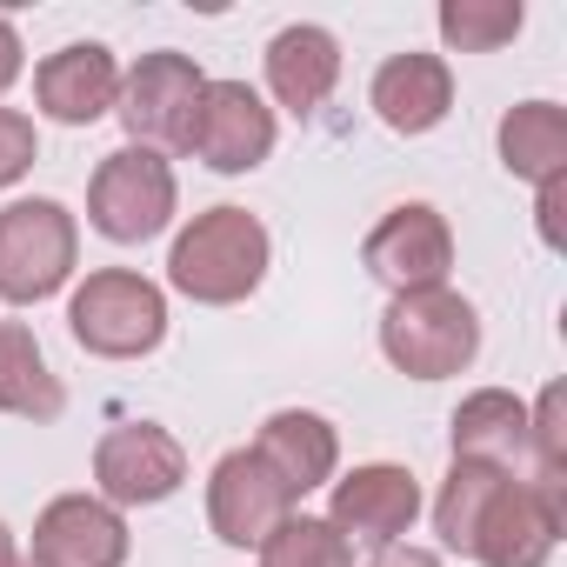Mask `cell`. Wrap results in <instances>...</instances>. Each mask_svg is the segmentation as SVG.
Here are the masks:
<instances>
[{
    "label": "cell",
    "instance_id": "obj_1",
    "mask_svg": "<svg viewBox=\"0 0 567 567\" xmlns=\"http://www.w3.org/2000/svg\"><path fill=\"white\" fill-rule=\"evenodd\" d=\"M434 534L481 567H540L560 540V487L454 461L434 501Z\"/></svg>",
    "mask_w": 567,
    "mask_h": 567
},
{
    "label": "cell",
    "instance_id": "obj_2",
    "mask_svg": "<svg viewBox=\"0 0 567 567\" xmlns=\"http://www.w3.org/2000/svg\"><path fill=\"white\" fill-rule=\"evenodd\" d=\"M267 227L247 214V207H207L194 214V227L174 240L167 254V280L200 301V308H234L260 288V274H267Z\"/></svg>",
    "mask_w": 567,
    "mask_h": 567
},
{
    "label": "cell",
    "instance_id": "obj_3",
    "mask_svg": "<svg viewBox=\"0 0 567 567\" xmlns=\"http://www.w3.org/2000/svg\"><path fill=\"white\" fill-rule=\"evenodd\" d=\"M381 354L408 381H447L481 354V315L454 288L394 295L388 315H381Z\"/></svg>",
    "mask_w": 567,
    "mask_h": 567
},
{
    "label": "cell",
    "instance_id": "obj_4",
    "mask_svg": "<svg viewBox=\"0 0 567 567\" xmlns=\"http://www.w3.org/2000/svg\"><path fill=\"white\" fill-rule=\"evenodd\" d=\"M68 328L87 354L101 361H134V354H154L161 334H167V295L154 280L127 274V267H101L87 274V288L68 301Z\"/></svg>",
    "mask_w": 567,
    "mask_h": 567
},
{
    "label": "cell",
    "instance_id": "obj_5",
    "mask_svg": "<svg viewBox=\"0 0 567 567\" xmlns=\"http://www.w3.org/2000/svg\"><path fill=\"white\" fill-rule=\"evenodd\" d=\"M81 227L61 200H14L0 207V301L34 308L61 295V280L74 274Z\"/></svg>",
    "mask_w": 567,
    "mask_h": 567
},
{
    "label": "cell",
    "instance_id": "obj_6",
    "mask_svg": "<svg viewBox=\"0 0 567 567\" xmlns=\"http://www.w3.org/2000/svg\"><path fill=\"white\" fill-rule=\"evenodd\" d=\"M200 94H207V74H200L187 54L161 48V54H141V61L121 74L114 114H121V127L134 134V147H147V154H161V147L181 154V147L194 141Z\"/></svg>",
    "mask_w": 567,
    "mask_h": 567
},
{
    "label": "cell",
    "instance_id": "obj_7",
    "mask_svg": "<svg viewBox=\"0 0 567 567\" xmlns=\"http://www.w3.org/2000/svg\"><path fill=\"white\" fill-rule=\"evenodd\" d=\"M87 220L121 240V247H141L154 240L167 220H174V167L147 147H114L101 167H94V187H87Z\"/></svg>",
    "mask_w": 567,
    "mask_h": 567
},
{
    "label": "cell",
    "instance_id": "obj_8",
    "mask_svg": "<svg viewBox=\"0 0 567 567\" xmlns=\"http://www.w3.org/2000/svg\"><path fill=\"white\" fill-rule=\"evenodd\" d=\"M94 481L107 507H154L187 481V447L154 421H121L94 447Z\"/></svg>",
    "mask_w": 567,
    "mask_h": 567
},
{
    "label": "cell",
    "instance_id": "obj_9",
    "mask_svg": "<svg viewBox=\"0 0 567 567\" xmlns=\"http://www.w3.org/2000/svg\"><path fill=\"white\" fill-rule=\"evenodd\" d=\"M361 260H368V274L381 280L388 295H421V288H441V280H447V267H454V234H447L441 207L408 200V207H394V214L368 234Z\"/></svg>",
    "mask_w": 567,
    "mask_h": 567
},
{
    "label": "cell",
    "instance_id": "obj_10",
    "mask_svg": "<svg viewBox=\"0 0 567 567\" xmlns=\"http://www.w3.org/2000/svg\"><path fill=\"white\" fill-rule=\"evenodd\" d=\"M295 514V494L274 481V467L254 454V447H234L214 461V481H207V520L227 547H260L280 520Z\"/></svg>",
    "mask_w": 567,
    "mask_h": 567
},
{
    "label": "cell",
    "instance_id": "obj_11",
    "mask_svg": "<svg viewBox=\"0 0 567 567\" xmlns=\"http://www.w3.org/2000/svg\"><path fill=\"white\" fill-rule=\"evenodd\" d=\"M187 147H194L214 174H254V167L274 154V107H267L247 81H207Z\"/></svg>",
    "mask_w": 567,
    "mask_h": 567
},
{
    "label": "cell",
    "instance_id": "obj_12",
    "mask_svg": "<svg viewBox=\"0 0 567 567\" xmlns=\"http://www.w3.org/2000/svg\"><path fill=\"white\" fill-rule=\"evenodd\" d=\"M127 560V520L121 507L94 494H61L34 520V567H121Z\"/></svg>",
    "mask_w": 567,
    "mask_h": 567
},
{
    "label": "cell",
    "instance_id": "obj_13",
    "mask_svg": "<svg viewBox=\"0 0 567 567\" xmlns=\"http://www.w3.org/2000/svg\"><path fill=\"white\" fill-rule=\"evenodd\" d=\"M414 514H421L414 474L394 467V461H374V467H354L348 481H334V514H328V527H334V534H354V540H368V547H394V540L414 527Z\"/></svg>",
    "mask_w": 567,
    "mask_h": 567
},
{
    "label": "cell",
    "instance_id": "obj_14",
    "mask_svg": "<svg viewBox=\"0 0 567 567\" xmlns=\"http://www.w3.org/2000/svg\"><path fill=\"white\" fill-rule=\"evenodd\" d=\"M34 101H41V114L61 121V127H94V121L114 114V101H121V68H114V54H107L101 41H74V48H61V54L41 61Z\"/></svg>",
    "mask_w": 567,
    "mask_h": 567
},
{
    "label": "cell",
    "instance_id": "obj_15",
    "mask_svg": "<svg viewBox=\"0 0 567 567\" xmlns=\"http://www.w3.org/2000/svg\"><path fill=\"white\" fill-rule=\"evenodd\" d=\"M447 434H454V461H481V467H501L514 481H534V461H527V408L507 388L467 394L454 408Z\"/></svg>",
    "mask_w": 567,
    "mask_h": 567
},
{
    "label": "cell",
    "instance_id": "obj_16",
    "mask_svg": "<svg viewBox=\"0 0 567 567\" xmlns=\"http://www.w3.org/2000/svg\"><path fill=\"white\" fill-rule=\"evenodd\" d=\"M334 81H341V48L328 28L301 21V28H280L267 41V87L288 114H315L334 94Z\"/></svg>",
    "mask_w": 567,
    "mask_h": 567
},
{
    "label": "cell",
    "instance_id": "obj_17",
    "mask_svg": "<svg viewBox=\"0 0 567 567\" xmlns=\"http://www.w3.org/2000/svg\"><path fill=\"white\" fill-rule=\"evenodd\" d=\"M254 454L274 467V481H280V487L301 501V494H315V487H328V481H334L341 441H334V427H328L321 414H308V408H280V414L260 427Z\"/></svg>",
    "mask_w": 567,
    "mask_h": 567
},
{
    "label": "cell",
    "instance_id": "obj_18",
    "mask_svg": "<svg viewBox=\"0 0 567 567\" xmlns=\"http://www.w3.org/2000/svg\"><path fill=\"white\" fill-rule=\"evenodd\" d=\"M368 94H374V114L394 134H427L454 107V74H447L441 54H394V61H381Z\"/></svg>",
    "mask_w": 567,
    "mask_h": 567
},
{
    "label": "cell",
    "instance_id": "obj_19",
    "mask_svg": "<svg viewBox=\"0 0 567 567\" xmlns=\"http://www.w3.org/2000/svg\"><path fill=\"white\" fill-rule=\"evenodd\" d=\"M61 408H68V388L48 368L34 328L0 321V414H14V421H61Z\"/></svg>",
    "mask_w": 567,
    "mask_h": 567
},
{
    "label": "cell",
    "instance_id": "obj_20",
    "mask_svg": "<svg viewBox=\"0 0 567 567\" xmlns=\"http://www.w3.org/2000/svg\"><path fill=\"white\" fill-rule=\"evenodd\" d=\"M501 167L514 181H560L567 174V114L554 101H520L501 121Z\"/></svg>",
    "mask_w": 567,
    "mask_h": 567
},
{
    "label": "cell",
    "instance_id": "obj_21",
    "mask_svg": "<svg viewBox=\"0 0 567 567\" xmlns=\"http://www.w3.org/2000/svg\"><path fill=\"white\" fill-rule=\"evenodd\" d=\"M260 567H354L348 534H334L315 514H288L267 540H260Z\"/></svg>",
    "mask_w": 567,
    "mask_h": 567
},
{
    "label": "cell",
    "instance_id": "obj_22",
    "mask_svg": "<svg viewBox=\"0 0 567 567\" xmlns=\"http://www.w3.org/2000/svg\"><path fill=\"white\" fill-rule=\"evenodd\" d=\"M520 0H447L441 8V41L461 54H494L520 34Z\"/></svg>",
    "mask_w": 567,
    "mask_h": 567
},
{
    "label": "cell",
    "instance_id": "obj_23",
    "mask_svg": "<svg viewBox=\"0 0 567 567\" xmlns=\"http://www.w3.org/2000/svg\"><path fill=\"white\" fill-rule=\"evenodd\" d=\"M527 461L540 487H567V394L560 388H547L527 408Z\"/></svg>",
    "mask_w": 567,
    "mask_h": 567
},
{
    "label": "cell",
    "instance_id": "obj_24",
    "mask_svg": "<svg viewBox=\"0 0 567 567\" xmlns=\"http://www.w3.org/2000/svg\"><path fill=\"white\" fill-rule=\"evenodd\" d=\"M41 161V141H34V121L21 107H0V187H14L28 167Z\"/></svg>",
    "mask_w": 567,
    "mask_h": 567
},
{
    "label": "cell",
    "instance_id": "obj_25",
    "mask_svg": "<svg viewBox=\"0 0 567 567\" xmlns=\"http://www.w3.org/2000/svg\"><path fill=\"white\" fill-rule=\"evenodd\" d=\"M560 207H567V174L560 181H540V240L560 247Z\"/></svg>",
    "mask_w": 567,
    "mask_h": 567
},
{
    "label": "cell",
    "instance_id": "obj_26",
    "mask_svg": "<svg viewBox=\"0 0 567 567\" xmlns=\"http://www.w3.org/2000/svg\"><path fill=\"white\" fill-rule=\"evenodd\" d=\"M21 81V34H14V21L0 14V94H8Z\"/></svg>",
    "mask_w": 567,
    "mask_h": 567
},
{
    "label": "cell",
    "instance_id": "obj_27",
    "mask_svg": "<svg viewBox=\"0 0 567 567\" xmlns=\"http://www.w3.org/2000/svg\"><path fill=\"white\" fill-rule=\"evenodd\" d=\"M368 567H441V554H427V547H401V540H394V547H381Z\"/></svg>",
    "mask_w": 567,
    "mask_h": 567
},
{
    "label": "cell",
    "instance_id": "obj_28",
    "mask_svg": "<svg viewBox=\"0 0 567 567\" xmlns=\"http://www.w3.org/2000/svg\"><path fill=\"white\" fill-rule=\"evenodd\" d=\"M0 567H21V554H14V534H8V520H0Z\"/></svg>",
    "mask_w": 567,
    "mask_h": 567
}]
</instances>
